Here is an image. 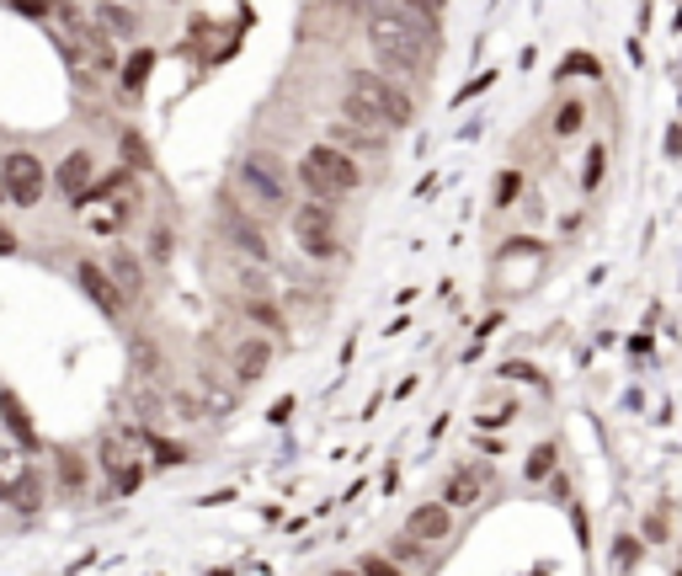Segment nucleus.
<instances>
[{"label": "nucleus", "mask_w": 682, "mask_h": 576, "mask_svg": "<svg viewBox=\"0 0 682 576\" xmlns=\"http://www.w3.org/2000/svg\"><path fill=\"white\" fill-rule=\"evenodd\" d=\"M369 49L373 60L384 64L389 75H411V80H427V69L437 60V16L395 0V5H369Z\"/></svg>", "instance_id": "f257e3e1"}, {"label": "nucleus", "mask_w": 682, "mask_h": 576, "mask_svg": "<svg viewBox=\"0 0 682 576\" xmlns=\"http://www.w3.org/2000/svg\"><path fill=\"white\" fill-rule=\"evenodd\" d=\"M342 118L378 133H406L416 124V97L395 80V75H378V69H352L342 80Z\"/></svg>", "instance_id": "f03ea898"}, {"label": "nucleus", "mask_w": 682, "mask_h": 576, "mask_svg": "<svg viewBox=\"0 0 682 576\" xmlns=\"http://www.w3.org/2000/svg\"><path fill=\"white\" fill-rule=\"evenodd\" d=\"M235 192L256 219H272V214L283 219L294 208V171L278 150H246L235 161Z\"/></svg>", "instance_id": "7ed1b4c3"}, {"label": "nucleus", "mask_w": 682, "mask_h": 576, "mask_svg": "<svg viewBox=\"0 0 682 576\" xmlns=\"http://www.w3.org/2000/svg\"><path fill=\"white\" fill-rule=\"evenodd\" d=\"M294 182L310 192V197H320V203H342V197H352V192L363 188V166H358V155H347V150H336V144L325 139V144H310V150L299 155Z\"/></svg>", "instance_id": "20e7f679"}, {"label": "nucleus", "mask_w": 682, "mask_h": 576, "mask_svg": "<svg viewBox=\"0 0 682 576\" xmlns=\"http://www.w3.org/2000/svg\"><path fill=\"white\" fill-rule=\"evenodd\" d=\"M288 230H294V246L310 261H342L347 256V235H342V203H294L288 208Z\"/></svg>", "instance_id": "39448f33"}, {"label": "nucleus", "mask_w": 682, "mask_h": 576, "mask_svg": "<svg viewBox=\"0 0 682 576\" xmlns=\"http://www.w3.org/2000/svg\"><path fill=\"white\" fill-rule=\"evenodd\" d=\"M214 235L241 256V261H250V267H272V261H278V246H272L267 225L250 214L246 203H235L230 192L214 203Z\"/></svg>", "instance_id": "423d86ee"}, {"label": "nucleus", "mask_w": 682, "mask_h": 576, "mask_svg": "<svg viewBox=\"0 0 682 576\" xmlns=\"http://www.w3.org/2000/svg\"><path fill=\"white\" fill-rule=\"evenodd\" d=\"M49 192V166L33 150H5L0 155V197L16 208H38Z\"/></svg>", "instance_id": "0eeeda50"}, {"label": "nucleus", "mask_w": 682, "mask_h": 576, "mask_svg": "<svg viewBox=\"0 0 682 576\" xmlns=\"http://www.w3.org/2000/svg\"><path fill=\"white\" fill-rule=\"evenodd\" d=\"M107 278H113V289L124 294V305H139L144 299V289H150V267H144V256L133 252V246H107Z\"/></svg>", "instance_id": "6e6552de"}, {"label": "nucleus", "mask_w": 682, "mask_h": 576, "mask_svg": "<svg viewBox=\"0 0 682 576\" xmlns=\"http://www.w3.org/2000/svg\"><path fill=\"white\" fill-rule=\"evenodd\" d=\"M75 283L86 289V299H91V305H96L107 320H124L128 316L124 294L113 289V278H107V267H102V261H91V256H86V261H75Z\"/></svg>", "instance_id": "1a4fd4ad"}, {"label": "nucleus", "mask_w": 682, "mask_h": 576, "mask_svg": "<svg viewBox=\"0 0 682 576\" xmlns=\"http://www.w3.org/2000/svg\"><path fill=\"white\" fill-rule=\"evenodd\" d=\"M0 433L11 438V444L22 448L27 459L43 448V438H38V427H33V417H27V406H22V395L11 389V384H0Z\"/></svg>", "instance_id": "9d476101"}, {"label": "nucleus", "mask_w": 682, "mask_h": 576, "mask_svg": "<svg viewBox=\"0 0 682 576\" xmlns=\"http://www.w3.org/2000/svg\"><path fill=\"white\" fill-rule=\"evenodd\" d=\"M96 182V155L91 150H69L60 166H54V177H49V188H60V197H75V192H86Z\"/></svg>", "instance_id": "9b49d317"}, {"label": "nucleus", "mask_w": 682, "mask_h": 576, "mask_svg": "<svg viewBox=\"0 0 682 576\" xmlns=\"http://www.w3.org/2000/svg\"><path fill=\"white\" fill-rule=\"evenodd\" d=\"M406 534L422 539V545H442L453 534V508L448 502H422V508L406 517Z\"/></svg>", "instance_id": "f8f14e48"}, {"label": "nucleus", "mask_w": 682, "mask_h": 576, "mask_svg": "<svg viewBox=\"0 0 682 576\" xmlns=\"http://www.w3.org/2000/svg\"><path fill=\"white\" fill-rule=\"evenodd\" d=\"M272 353H278V347H272L267 336H241V342H235V353H230V369H235V380H241V384H256L261 374H267Z\"/></svg>", "instance_id": "ddd939ff"}, {"label": "nucleus", "mask_w": 682, "mask_h": 576, "mask_svg": "<svg viewBox=\"0 0 682 576\" xmlns=\"http://www.w3.org/2000/svg\"><path fill=\"white\" fill-rule=\"evenodd\" d=\"M331 144L336 150H347V155H378L384 144H389V133H378V128H363V124H352V118H336L331 124Z\"/></svg>", "instance_id": "4468645a"}, {"label": "nucleus", "mask_w": 682, "mask_h": 576, "mask_svg": "<svg viewBox=\"0 0 682 576\" xmlns=\"http://www.w3.org/2000/svg\"><path fill=\"white\" fill-rule=\"evenodd\" d=\"M49 502V481H43V470L27 459L22 470H16V486H11V502L5 508H16V512H38Z\"/></svg>", "instance_id": "2eb2a0df"}, {"label": "nucleus", "mask_w": 682, "mask_h": 576, "mask_svg": "<svg viewBox=\"0 0 682 576\" xmlns=\"http://www.w3.org/2000/svg\"><path fill=\"white\" fill-rule=\"evenodd\" d=\"M480 491H486V470H480V464H464V470H453V475L442 481V502H448V508H475Z\"/></svg>", "instance_id": "dca6fc26"}, {"label": "nucleus", "mask_w": 682, "mask_h": 576, "mask_svg": "<svg viewBox=\"0 0 682 576\" xmlns=\"http://www.w3.org/2000/svg\"><path fill=\"white\" fill-rule=\"evenodd\" d=\"M150 69H155V49H133L118 69V86H124V97H139L144 91V80H150Z\"/></svg>", "instance_id": "f3484780"}, {"label": "nucleus", "mask_w": 682, "mask_h": 576, "mask_svg": "<svg viewBox=\"0 0 682 576\" xmlns=\"http://www.w3.org/2000/svg\"><path fill=\"white\" fill-rule=\"evenodd\" d=\"M241 316L256 320V325H267V331H283V310H278V299H272V294L241 299Z\"/></svg>", "instance_id": "a211bd4d"}, {"label": "nucleus", "mask_w": 682, "mask_h": 576, "mask_svg": "<svg viewBox=\"0 0 682 576\" xmlns=\"http://www.w3.org/2000/svg\"><path fill=\"white\" fill-rule=\"evenodd\" d=\"M54 475H60V491H69V497L86 491V459H80V453H60Z\"/></svg>", "instance_id": "6ab92c4d"}, {"label": "nucleus", "mask_w": 682, "mask_h": 576, "mask_svg": "<svg viewBox=\"0 0 682 576\" xmlns=\"http://www.w3.org/2000/svg\"><path fill=\"white\" fill-rule=\"evenodd\" d=\"M144 444H150V453H155V464H160V470L186 464V448L182 444H166V438H155V433H144Z\"/></svg>", "instance_id": "aec40b11"}, {"label": "nucleus", "mask_w": 682, "mask_h": 576, "mask_svg": "<svg viewBox=\"0 0 682 576\" xmlns=\"http://www.w3.org/2000/svg\"><path fill=\"white\" fill-rule=\"evenodd\" d=\"M171 256H177V235H171V225H155V230H150V261L166 267Z\"/></svg>", "instance_id": "412c9836"}, {"label": "nucleus", "mask_w": 682, "mask_h": 576, "mask_svg": "<svg viewBox=\"0 0 682 576\" xmlns=\"http://www.w3.org/2000/svg\"><path fill=\"white\" fill-rule=\"evenodd\" d=\"M124 161H128V171H155V161H150V150H144V139L133 128L124 133Z\"/></svg>", "instance_id": "4be33fe9"}, {"label": "nucleus", "mask_w": 682, "mask_h": 576, "mask_svg": "<svg viewBox=\"0 0 682 576\" xmlns=\"http://www.w3.org/2000/svg\"><path fill=\"white\" fill-rule=\"evenodd\" d=\"M603 171H608V150L597 144L592 155H587V166H581V192H592L597 182H603Z\"/></svg>", "instance_id": "5701e85b"}, {"label": "nucleus", "mask_w": 682, "mask_h": 576, "mask_svg": "<svg viewBox=\"0 0 682 576\" xmlns=\"http://www.w3.org/2000/svg\"><path fill=\"white\" fill-rule=\"evenodd\" d=\"M581 124H587V107H581V102H565V107L555 113V133H559V139H565V133H581Z\"/></svg>", "instance_id": "b1692460"}, {"label": "nucleus", "mask_w": 682, "mask_h": 576, "mask_svg": "<svg viewBox=\"0 0 682 576\" xmlns=\"http://www.w3.org/2000/svg\"><path fill=\"white\" fill-rule=\"evenodd\" d=\"M550 470H555V444H539L528 453V481H544Z\"/></svg>", "instance_id": "393cba45"}, {"label": "nucleus", "mask_w": 682, "mask_h": 576, "mask_svg": "<svg viewBox=\"0 0 682 576\" xmlns=\"http://www.w3.org/2000/svg\"><path fill=\"white\" fill-rule=\"evenodd\" d=\"M389 561H427V545L411 539V534H400V539L389 545Z\"/></svg>", "instance_id": "a878e982"}, {"label": "nucleus", "mask_w": 682, "mask_h": 576, "mask_svg": "<svg viewBox=\"0 0 682 576\" xmlns=\"http://www.w3.org/2000/svg\"><path fill=\"white\" fill-rule=\"evenodd\" d=\"M358 576H406V572H400V561H389V555H363V561H358Z\"/></svg>", "instance_id": "bb28decb"}, {"label": "nucleus", "mask_w": 682, "mask_h": 576, "mask_svg": "<svg viewBox=\"0 0 682 576\" xmlns=\"http://www.w3.org/2000/svg\"><path fill=\"white\" fill-rule=\"evenodd\" d=\"M96 27H113V33H118V38H133V16H128V11H118V5H107V11H102V22H96Z\"/></svg>", "instance_id": "cd10ccee"}, {"label": "nucleus", "mask_w": 682, "mask_h": 576, "mask_svg": "<svg viewBox=\"0 0 682 576\" xmlns=\"http://www.w3.org/2000/svg\"><path fill=\"white\" fill-rule=\"evenodd\" d=\"M523 192V177L517 171H501V182H497V208H512V197Z\"/></svg>", "instance_id": "c85d7f7f"}, {"label": "nucleus", "mask_w": 682, "mask_h": 576, "mask_svg": "<svg viewBox=\"0 0 682 576\" xmlns=\"http://www.w3.org/2000/svg\"><path fill=\"white\" fill-rule=\"evenodd\" d=\"M576 69H581V75H597V60H587V54H570V60L559 64V80H570Z\"/></svg>", "instance_id": "c756f323"}, {"label": "nucleus", "mask_w": 682, "mask_h": 576, "mask_svg": "<svg viewBox=\"0 0 682 576\" xmlns=\"http://www.w3.org/2000/svg\"><path fill=\"white\" fill-rule=\"evenodd\" d=\"M486 86H497V69H491V75H475V80L459 91V102H469V97H475V91H486Z\"/></svg>", "instance_id": "7c9ffc66"}, {"label": "nucleus", "mask_w": 682, "mask_h": 576, "mask_svg": "<svg viewBox=\"0 0 682 576\" xmlns=\"http://www.w3.org/2000/svg\"><path fill=\"white\" fill-rule=\"evenodd\" d=\"M22 252V241H16V230L11 225H0V256H16Z\"/></svg>", "instance_id": "2f4dec72"}, {"label": "nucleus", "mask_w": 682, "mask_h": 576, "mask_svg": "<svg viewBox=\"0 0 682 576\" xmlns=\"http://www.w3.org/2000/svg\"><path fill=\"white\" fill-rule=\"evenodd\" d=\"M539 369H528V363H501V380H533Z\"/></svg>", "instance_id": "473e14b6"}, {"label": "nucleus", "mask_w": 682, "mask_h": 576, "mask_svg": "<svg viewBox=\"0 0 682 576\" xmlns=\"http://www.w3.org/2000/svg\"><path fill=\"white\" fill-rule=\"evenodd\" d=\"M11 5H16V11H27V16H43V11H49L43 0H11Z\"/></svg>", "instance_id": "72a5a7b5"}, {"label": "nucleus", "mask_w": 682, "mask_h": 576, "mask_svg": "<svg viewBox=\"0 0 682 576\" xmlns=\"http://www.w3.org/2000/svg\"><path fill=\"white\" fill-rule=\"evenodd\" d=\"M331 576H358V572H331Z\"/></svg>", "instance_id": "f704fd0d"}]
</instances>
